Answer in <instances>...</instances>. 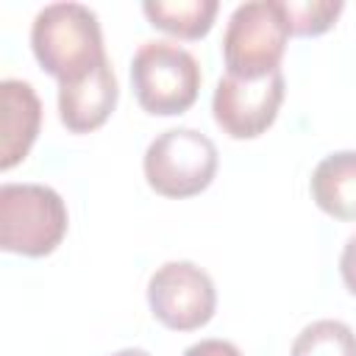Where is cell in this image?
Instances as JSON below:
<instances>
[{
  "label": "cell",
  "mask_w": 356,
  "mask_h": 356,
  "mask_svg": "<svg viewBox=\"0 0 356 356\" xmlns=\"http://www.w3.org/2000/svg\"><path fill=\"white\" fill-rule=\"evenodd\" d=\"M31 47L44 72L75 81L106 61L97 14L83 3H50L39 8L31 25Z\"/></svg>",
  "instance_id": "obj_1"
},
{
  "label": "cell",
  "mask_w": 356,
  "mask_h": 356,
  "mask_svg": "<svg viewBox=\"0 0 356 356\" xmlns=\"http://www.w3.org/2000/svg\"><path fill=\"white\" fill-rule=\"evenodd\" d=\"M289 33L284 0L239 3L222 33V58L228 72L236 78H264L275 72Z\"/></svg>",
  "instance_id": "obj_2"
},
{
  "label": "cell",
  "mask_w": 356,
  "mask_h": 356,
  "mask_svg": "<svg viewBox=\"0 0 356 356\" xmlns=\"http://www.w3.org/2000/svg\"><path fill=\"white\" fill-rule=\"evenodd\" d=\"M67 234V206L53 186H0V245L8 253L47 256Z\"/></svg>",
  "instance_id": "obj_3"
},
{
  "label": "cell",
  "mask_w": 356,
  "mask_h": 356,
  "mask_svg": "<svg viewBox=\"0 0 356 356\" xmlns=\"http://www.w3.org/2000/svg\"><path fill=\"white\" fill-rule=\"evenodd\" d=\"M131 83L139 106L170 117L186 111L200 92V67L189 50L175 42L153 39L139 44L131 61Z\"/></svg>",
  "instance_id": "obj_4"
},
{
  "label": "cell",
  "mask_w": 356,
  "mask_h": 356,
  "mask_svg": "<svg viewBox=\"0 0 356 356\" xmlns=\"http://www.w3.org/2000/svg\"><path fill=\"white\" fill-rule=\"evenodd\" d=\"M142 167L150 189L159 195L192 197L211 184L217 172V147L195 128H170L147 145Z\"/></svg>",
  "instance_id": "obj_5"
},
{
  "label": "cell",
  "mask_w": 356,
  "mask_h": 356,
  "mask_svg": "<svg viewBox=\"0 0 356 356\" xmlns=\"http://www.w3.org/2000/svg\"><path fill=\"white\" fill-rule=\"evenodd\" d=\"M153 317L172 331H195L214 317V281L195 261H164L147 281Z\"/></svg>",
  "instance_id": "obj_6"
},
{
  "label": "cell",
  "mask_w": 356,
  "mask_h": 356,
  "mask_svg": "<svg viewBox=\"0 0 356 356\" xmlns=\"http://www.w3.org/2000/svg\"><path fill=\"white\" fill-rule=\"evenodd\" d=\"M284 100V75L281 70L264 78H236L225 72L217 81L211 97L214 122L231 139H256L278 117Z\"/></svg>",
  "instance_id": "obj_7"
},
{
  "label": "cell",
  "mask_w": 356,
  "mask_h": 356,
  "mask_svg": "<svg viewBox=\"0 0 356 356\" xmlns=\"http://www.w3.org/2000/svg\"><path fill=\"white\" fill-rule=\"evenodd\" d=\"M117 75L111 61H100L95 70L75 81L58 83V117L72 134H86L100 128L117 106Z\"/></svg>",
  "instance_id": "obj_8"
},
{
  "label": "cell",
  "mask_w": 356,
  "mask_h": 356,
  "mask_svg": "<svg viewBox=\"0 0 356 356\" xmlns=\"http://www.w3.org/2000/svg\"><path fill=\"white\" fill-rule=\"evenodd\" d=\"M42 125V103L28 81H0V167L11 170L36 142Z\"/></svg>",
  "instance_id": "obj_9"
},
{
  "label": "cell",
  "mask_w": 356,
  "mask_h": 356,
  "mask_svg": "<svg viewBox=\"0 0 356 356\" xmlns=\"http://www.w3.org/2000/svg\"><path fill=\"white\" fill-rule=\"evenodd\" d=\"M309 189L325 214L337 220H356V150H337L325 156L314 167Z\"/></svg>",
  "instance_id": "obj_10"
},
{
  "label": "cell",
  "mask_w": 356,
  "mask_h": 356,
  "mask_svg": "<svg viewBox=\"0 0 356 356\" xmlns=\"http://www.w3.org/2000/svg\"><path fill=\"white\" fill-rule=\"evenodd\" d=\"M217 0H145L142 11L153 28L178 39H200L211 31Z\"/></svg>",
  "instance_id": "obj_11"
},
{
  "label": "cell",
  "mask_w": 356,
  "mask_h": 356,
  "mask_svg": "<svg viewBox=\"0 0 356 356\" xmlns=\"http://www.w3.org/2000/svg\"><path fill=\"white\" fill-rule=\"evenodd\" d=\"M289 356H356V334L342 320H314L295 337Z\"/></svg>",
  "instance_id": "obj_12"
},
{
  "label": "cell",
  "mask_w": 356,
  "mask_h": 356,
  "mask_svg": "<svg viewBox=\"0 0 356 356\" xmlns=\"http://www.w3.org/2000/svg\"><path fill=\"white\" fill-rule=\"evenodd\" d=\"M345 6L339 0H284L289 31L298 36L325 33Z\"/></svg>",
  "instance_id": "obj_13"
},
{
  "label": "cell",
  "mask_w": 356,
  "mask_h": 356,
  "mask_svg": "<svg viewBox=\"0 0 356 356\" xmlns=\"http://www.w3.org/2000/svg\"><path fill=\"white\" fill-rule=\"evenodd\" d=\"M184 356H242L234 342L225 339H200L184 350Z\"/></svg>",
  "instance_id": "obj_14"
},
{
  "label": "cell",
  "mask_w": 356,
  "mask_h": 356,
  "mask_svg": "<svg viewBox=\"0 0 356 356\" xmlns=\"http://www.w3.org/2000/svg\"><path fill=\"white\" fill-rule=\"evenodd\" d=\"M339 273H342V281H345L348 292L356 295V234H353V236L345 242V248H342Z\"/></svg>",
  "instance_id": "obj_15"
},
{
  "label": "cell",
  "mask_w": 356,
  "mask_h": 356,
  "mask_svg": "<svg viewBox=\"0 0 356 356\" xmlns=\"http://www.w3.org/2000/svg\"><path fill=\"white\" fill-rule=\"evenodd\" d=\"M111 356H150V353L142 350V348H122V350H117V353H111Z\"/></svg>",
  "instance_id": "obj_16"
}]
</instances>
